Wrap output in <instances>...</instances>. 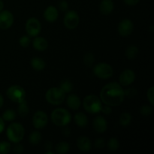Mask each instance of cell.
I'll use <instances>...</instances> for the list:
<instances>
[{
    "label": "cell",
    "instance_id": "3",
    "mask_svg": "<svg viewBox=\"0 0 154 154\" xmlns=\"http://www.w3.org/2000/svg\"><path fill=\"white\" fill-rule=\"evenodd\" d=\"M6 135L9 141L15 144L22 141L25 135V129L20 123H13L8 127Z\"/></svg>",
    "mask_w": 154,
    "mask_h": 154
},
{
    "label": "cell",
    "instance_id": "30",
    "mask_svg": "<svg viewBox=\"0 0 154 154\" xmlns=\"http://www.w3.org/2000/svg\"><path fill=\"white\" fill-rule=\"evenodd\" d=\"M95 61L94 55H93L92 53L88 52L84 55V64L86 65L88 67H90V66H93V63Z\"/></svg>",
    "mask_w": 154,
    "mask_h": 154
},
{
    "label": "cell",
    "instance_id": "29",
    "mask_svg": "<svg viewBox=\"0 0 154 154\" xmlns=\"http://www.w3.org/2000/svg\"><path fill=\"white\" fill-rule=\"evenodd\" d=\"M120 147V143L119 141L115 138H112L108 141V148L111 151L114 152L117 151Z\"/></svg>",
    "mask_w": 154,
    "mask_h": 154
},
{
    "label": "cell",
    "instance_id": "41",
    "mask_svg": "<svg viewBox=\"0 0 154 154\" xmlns=\"http://www.w3.org/2000/svg\"><path fill=\"white\" fill-rule=\"evenodd\" d=\"M5 129V122L4 120L2 118L0 117V134L3 132V130Z\"/></svg>",
    "mask_w": 154,
    "mask_h": 154
},
{
    "label": "cell",
    "instance_id": "12",
    "mask_svg": "<svg viewBox=\"0 0 154 154\" xmlns=\"http://www.w3.org/2000/svg\"><path fill=\"white\" fill-rule=\"evenodd\" d=\"M134 25L132 20L129 19H124L120 21L118 26V32L120 35L126 37L132 34L133 31Z\"/></svg>",
    "mask_w": 154,
    "mask_h": 154
},
{
    "label": "cell",
    "instance_id": "18",
    "mask_svg": "<svg viewBox=\"0 0 154 154\" xmlns=\"http://www.w3.org/2000/svg\"><path fill=\"white\" fill-rule=\"evenodd\" d=\"M114 2L112 0H102L99 5V10L103 14H110L114 10Z\"/></svg>",
    "mask_w": 154,
    "mask_h": 154
},
{
    "label": "cell",
    "instance_id": "22",
    "mask_svg": "<svg viewBox=\"0 0 154 154\" xmlns=\"http://www.w3.org/2000/svg\"><path fill=\"white\" fill-rule=\"evenodd\" d=\"M19 106H18V114L21 117H26L29 113V109L28 104H27V102L26 101V99H24L23 102H20Z\"/></svg>",
    "mask_w": 154,
    "mask_h": 154
},
{
    "label": "cell",
    "instance_id": "36",
    "mask_svg": "<svg viewBox=\"0 0 154 154\" xmlns=\"http://www.w3.org/2000/svg\"><path fill=\"white\" fill-rule=\"evenodd\" d=\"M95 147L97 149H102L105 146V141L103 138H98L95 141Z\"/></svg>",
    "mask_w": 154,
    "mask_h": 154
},
{
    "label": "cell",
    "instance_id": "34",
    "mask_svg": "<svg viewBox=\"0 0 154 154\" xmlns=\"http://www.w3.org/2000/svg\"><path fill=\"white\" fill-rule=\"evenodd\" d=\"M147 99H148L149 102H150V105H151L152 106H153V105H154V101H153V99H154V87H151L150 89H149L148 90H147Z\"/></svg>",
    "mask_w": 154,
    "mask_h": 154
},
{
    "label": "cell",
    "instance_id": "23",
    "mask_svg": "<svg viewBox=\"0 0 154 154\" xmlns=\"http://www.w3.org/2000/svg\"><path fill=\"white\" fill-rule=\"evenodd\" d=\"M41 140H42V134L38 131H33L29 136V141L30 144L32 145L38 144L40 142Z\"/></svg>",
    "mask_w": 154,
    "mask_h": 154
},
{
    "label": "cell",
    "instance_id": "26",
    "mask_svg": "<svg viewBox=\"0 0 154 154\" xmlns=\"http://www.w3.org/2000/svg\"><path fill=\"white\" fill-rule=\"evenodd\" d=\"M69 150V144L67 142L65 141H61L59 144H57L55 147V151L56 153L63 154L68 153Z\"/></svg>",
    "mask_w": 154,
    "mask_h": 154
},
{
    "label": "cell",
    "instance_id": "42",
    "mask_svg": "<svg viewBox=\"0 0 154 154\" xmlns=\"http://www.w3.org/2000/svg\"><path fill=\"white\" fill-rule=\"evenodd\" d=\"M63 133L64 134L66 137H69V135L71 134L70 129H68V128H64V129H63Z\"/></svg>",
    "mask_w": 154,
    "mask_h": 154
},
{
    "label": "cell",
    "instance_id": "31",
    "mask_svg": "<svg viewBox=\"0 0 154 154\" xmlns=\"http://www.w3.org/2000/svg\"><path fill=\"white\" fill-rule=\"evenodd\" d=\"M11 146L8 141H2L0 142V154H7L11 151Z\"/></svg>",
    "mask_w": 154,
    "mask_h": 154
},
{
    "label": "cell",
    "instance_id": "13",
    "mask_svg": "<svg viewBox=\"0 0 154 154\" xmlns=\"http://www.w3.org/2000/svg\"><path fill=\"white\" fill-rule=\"evenodd\" d=\"M135 80V74L132 69H126L120 75V84L127 87L132 84Z\"/></svg>",
    "mask_w": 154,
    "mask_h": 154
},
{
    "label": "cell",
    "instance_id": "45",
    "mask_svg": "<svg viewBox=\"0 0 154 154\" xmlns=\"http://www.w3.org/2000/svg\"><path fill=\"white\" fill-rule=\"evenodd\" d=\"M3 8H4V3H3L2 0H0V11H2Z\"/></svg>",
    "mask_w": 154,
    "mask_h": 154
},
{
    "label": "cell",
    "instance_id": "20",
    "mask_svg": "<svg viewBox=\"0 0 154 154\" xmlns=\"http://www.w3.org/2000/svg\"><path fill=\"white\" fill-rule=\"evenodd\" d=\"M74 120H75V123L79 127H86L88 124V119L87 117L82 112L77 113L74 117Z\"/></svg>",
    "mask_w": 154,
    "mask_h": 154
},
{
    "label": "cell",
    "instance_id": "21",
    "mask_svg": "<svg viewBox=\"0 0 154 154\" xmlns=\"http://www.w3.org/2000/svg\"><path fill=\"white\" fill-rule=\"evenodd\" d=\"M31 66L35 71H42L46 66V63L40 57H34L31 60Z\"/></svg>",
    "mask_w": 154,
    "mask_h": 154
},
{
    "label": "cell",
    "instance_id": "10",
    "mask_svg": "<svg viewBox=\"0 0 154 154\" xmlns=\"http://www.w3.org/2000/svg\"><path fill=\"white\" fill-rule=\"evenodd\" d=\"M48 122V115L43 111H38L32 117V124L37 129H42L47 126Z\"/></svg>",
    "mask_w": 154,
    "mask_h": 154
},
{
    "label": "cell",
    "instance_id": "1",
    "mask_svg": "<svg viewBox=\"0 0 154 154\" xmlns=\"http://www.w3.org/2000/svg\"><path fill=\"white\" fill-rule=\"evenodd\" d=\"M124 90L120 84L109 83L104 86L100 93L101 100L105 105L111 107H117L124 101Z\"/></svg>",
    "mask_w": 154,
    "mask_h": 154
},
{
    "label": "cell",
    "instance_id": "39",
    "mask_svg": "<svg viewBox=\"0 0 154 154\" xmlns=\"http://www.w3.org/2000/svg\"><path fill=\"white\" fill-rule=\"evenodd\" d=\"M15 145L14 146V148H13V151L14 153H21L23 151V147L21 144L18 143H15Z\"/></svg>",
    "mask_w": 154,
    "mask_h": 154
},
{
    "label": "cell",
    "instance_id": "7",
    "mask_svg": "<svg viewBox=\"0 0 154 154\" xmlns=\"http://www.w3.org/2000/svg\"><path fill=\"white\" fill-rule=\"evenodd\" d=\"M93 72L96 76L100 79L106 80L111 78L114 74V70L113 68L108 63H100L95 66Z\"/></svg>",
    "mask_w": 154,
    "mask_h": 154
},
{
    "label": "cell",
    "instance_id": "5",
    "mask_svg": "<svg viewBox=\"0 0 154 154\" xmlns=\"http://www.w3.org/2000/svg\"><path fill=\"white\" fill-rule=\"evenodd\" d=\"M45 98L48 103L54 105H61L66 99V93L60 88L52 87L47 91Z\"/></svg>",
    "mask_w": 154,
    "mask_h": 154
},
{
    "label": "cell",
    "instance_id": "40",
    "mask_svg": "<svg viewBox=\"0 0 154 154\" xmlns=\"http://www.w3.org/2000/svg\"><path fill=\"white\" fill-rule=\"evenodd\" d=\"M140 0H124V2L126 3L127 5L129 6H135L139 2Z\"/></svg>",
    "mask_w": 154,
    "mask_h": 154
},
{
    "label": "cell",
    "instance_id": "27",
    "mask_svg": "<svg viewBox=\"0 0 154 154\" xmlns=\"http://www.w3.org/2000/svg\"><path fill=\"white\" fill-rule=\"evenodd\" d=\"M60 88L65 93H69L70 92H72V90H73V84H72V81H69V80H63L60 83Z\"/></svg>",
    "mask_w": 154,
    "mask_h": 154
},
{
    "label": "cell",
    "instance_id": "35",
    "mask_svg": "<svg viewBox=\"0 0 154 154\" xmlns=\"http://www.w3.org/2000/svg\"><path fill=\"white\" fill-rule=\"evenodd\" d=\"M58 7L60 8V10H61L62 11H66L69 8V4H68V2L66 1L62 0V1L59 2Z\"/></svg>",
    "mask_w": 154,
    "mask_h": 154
},
{
    "label": "cell",
    "instance_id": "28",
    "mask_svg": "<svg viewBox=\"0 0 154 154\" xmlns=\"http://www.w3.org/2000/svg\"><path fill=\"white\" fill-rule=\"evenodd\" d=\"M16 112H15L14 110L12 109H8L6 110L2 114V118L5 120V121L7 122H11L13 121L15 118H16Z\"/></svg>",
    "mask_w": 154,
    "mask_h": 154
},
{
    "label": "cell",
    "instance_id": "4",
    "mask_svg": "<svg viewBox=\"0 0 154 154\" xmlns=\"http://www.w3.org/2000/svg\"><path fill=\"white\" fill-rule=\"evenodd\" d=\"M83 105L86 111L90 114H97L102 109V102L98 96L95 95H89L84 98Z\"/></svg>",
    "mask_w": 154,
    "mask_h": 154
},
{
    "label": "cell",
    "instance_id": "32",
    "mask_svg": "<svg viewBox=\"0 0 154 154\" xmlns=\"http://www.w3.org/2000/svg\"><path fill=\"white\" fill-rule=\"evenodd\" d=\"M153 108L151 105H145L142 106L140 109V113L144 116H150L153 113Z\"/></svg>",
    "mask_w": 154,
    "mask_h": 154
},
{
    "label": "cell",
    "instance_id": "24",
    "mask_svg": "<svg viewBox=\"0 0 154 154\" xmlns=\"http://www.w3.org/2000/svg\"><path fill=\"white\" fill-rule=\"evenodd\" d=\"M138 48L135 45H130L126 50V56L129 60H133L138 56Z\"/></svg>",
    "mask_w": 154,
    "mask_h": 154
},
{
    "label": "cell",
    "instance_id": "19",
    "mask_svg": "<svg viewBox=\"0 0 154 154\" xmlns=\"http://www.w3.org/2000/svg\"><path fill=\"white\" fill-rule=\"evenodd\" d=\"M32 46L37 51H44L48 48V43L45 38L36 37L32 42Z\"/></svg>",
    "mask_w": 154,
    "mask_h": 154
},
{
    "label": "cell",
    "instance_id": "6",
    "mask_svg": "<svg viewBox=\"0 0 154 154\" xmlns=\"http://www.w3.org/2000/svg\"><path fill=\"white\" fill-rule=\"evenodd\" d=\"M6 95L10 100L16 103H20L26 99V91L22 87L18 85H13L9 87Z\"/></svg>",
    "mask_w": 154,
    "mask_h": 154
},
{
    "label": "cell",
    "instance_id": "33",
    "mask_svg": "<svg viewBox=\"0 0 154 154\" xmlns=\"http://www.w3.org/2000/svg\"><path fill=\"white\" fill-rule=\"evenodd\" d=\"M31 40H30L29 37L27 35H23L22 37L20 38L19 39V44L21 47L23 48H27L29 45Z\"/></svg>",
    "mask_w": 154,
    "mask_h": 154
},
{
    "label": "cell",
    "instance_id": "8",
    "mask_svg": "<svg viewBox=\"0 0 154 154\" xmlns=\"http://www.w3.org/2000/svg\"><path fill=\"white\" fill-rule=\"evenodd\" d=\"M42 30V24L38 19L31 17L26 23V31L30 37H35Z\"/></svg>",
    "mask_w": 154,
    "mask_h": 154
},
{
    "label": "cell",
    "instance_id": "11",
    "mask_svg": "<svg viewBox=\"0 0 154 154\" xmlns=\"http://www.w3.org/2000/svg\"><path fill=\"white\" fill-rule=\"evenodd\" d=\"M14 23V16L9 11H0V29H8L12 26Z\"/></svg>",
    "mask_w": 154,
    "mask_h": 154
},
{
    "label": "cell",
    "instance_id": "17",
    "mask_svg": "<svg viewBox=\"0 0 154 154\" xmlns=\"http://www.w3.org/2000/svg\"><path fill=\"white\" fill-rule=\"evenodd\" d=\"M66 103L70 109L75 111V110L79 109V108L81 107V99L76 95L70 94L69 96H68Z\"/></svg>",
    "mask_w": 154,
    "mask_h": 154
},
{
    "label": "cell",
    "instance_id": "37",
    "mask_svg": "<svg viewBox=\"0 0 154 154\" xmlns=\"http://www.w3.org/2000/svg\"><path fill=\"white\" fill-rule=\"evenodd\" d=\"M124 94L125 96H127L128 97H132V96L137 95V90L132 87V88L124 90Z\"/></svg>",
    "mask_w": 154,
    "mask_h": 154
},
{
    "label": "cell",
    "instance_id": "43",
    "mask_svg": "<svg viewBox=\"0 0 154 154\" xmlns=\"http://www.w3.org/2000/svg\"><path fill=\"white\" fill-rule=\"evenodd\" d=\"M52 144H51V143L50 142V141H48V142L46 143V144H45V148L47 149V150H51V148H52Z\"/></svg>",
    "mask_w": 154,
    "mask_h": 154
},
{
    "label": "cell",
    "instance_id": "14",
    "mask_svg": "<svg viewBox=\"0 0 154 154\" xmlns=\"http://www.w3.org/2000/svg\"><path fill=\"white\" fill-rule=\"evenodd\" d=\"M93 128L98 133H104L108 129V122L103 117L99 116L93 121Z\"/></svg>",
    "mask_w": 154,
    "mask_h": 154
},
{
    "label": "cell",
    "instance_id": "15",
    "mask_svg": "<svg viewBox=\"0 0 154 154\" xmlns=\"http://www.w3.org/2000/svg\"><path fill=\"white\" fill-rule=\"evenodd\" d=\"M58 10L54 6H48L44 12V17L48 22L53 23L58 18Z\"/></svg>",
    "mask_w": 154,
    "mask_h": 154
},
{
    "label": "cell",
    "instance_id": "25",
    "mask_svg": "<svg viewBox=\"0 0 154 154\" xmlns=\"http://www.w3.org/2000/svg\"><path fill=\"white\" fill-rule=\"evenodd\" d=\"M132 120V117L129 113L124 112L120 117V124L122 126H128L130 125Z\"/></svg>",
    "mask_w": 154,
    "mask_h": 154
},
{
    "label": "cell",
    "instance_id": "9",
    "mask_svg": "<svg viewBox=\"0 0 154 154\" xmlns=\"http://www.w3.org/2000/svg\"><path fill=\"white\" fill-rule=\"evenodd\" d=\"M64 25L69 29H74L79 23V16L75 11H69L64 17Z\"/></svg>",
    "mask_w": 154,
    "mask_h": 154
},
{
    "label": "cell",
    "instance_id": "2",
    "mask_svg": "<svg viewBox=\"0 0 154 154\" xmlns=\"http://www.w3.org/2000/svg\"><path fill=\"white\" fill-rule=\"evenodd\" d=\"M51 120L57 126H66L72 120L70 112L64 108H57L51 113Z\"/></svg>",
    "mask_w": 154,
    "mask_h": 154
},
{
    "label": "cell",
    "instance_id": "44",
    "mask_svg": "<svg viewBox=\"0 0 154 154\" xmlns=\"http://www.w3.org/2000/svg\"><path fill=\"white\" fill-rule=\"evenodd\" d=\"M3 104H4V99H3V97L2 96L1 94H0V108L2 107Z\"/></svg>",
    "mask_w": 154,
    "mask_h": 154
},
{
    "label": "cell",
    "instance_id": "38",
    "mask_svg": "<svg viewBox=\"0 0 154 154\" xmlns=\"http://www.w3.org/2000/svg\"><path fill=\"white\" fill-rule=\"evenodd\" d=\"M101 111H102L104 114H106V115H109V114H111V113H112V108H111V107L109 106V105H105V106L102 107Z\"/></svg>",
    "mask_w": 154,
    "mask_h": 154
},
{
    "label": "cell",
    "instance_id": "16",
    "mask_svg": "<svg viewBox=\"0 0 154 154\" xmlns=\"http://www.w3.org/2000/svg\"><path fill=\"white\" fill-rule=\"evenodd\" d=\"M77 147L82 152L90 151L92 148L91 141L86 136L80 137L77 141Z\"/></svg>",
    "mask_w": 154,
    "mask_h": 154
}]
</instances>
